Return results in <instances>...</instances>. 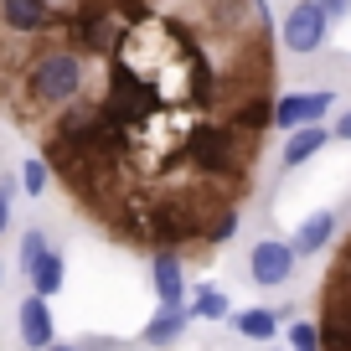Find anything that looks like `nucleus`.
I'll list each match as a JSON object with an SVG mask.
<instances>
[{"label": "nucleus", "instance_id": "f257e3e1", "mask_svg": "<svg viewBox=\"0 0 351 351\" xmlns=\"http://www.w3.org/2000/svg\"><path fill=\"white\" fill-rule=\"evenodd\" d=\"M248 155H253V140L232 134L228 124H191L181 134V160L191 165L197 176L207 181H243L248 176Z\"/></svg>", "mask_w": 351, "mask_h": 351}, {"label": "nucleus", "instance_id": "f03ea898", "mask_svg": "<svg viewBox=\"0 0 351 351\" xmlns=\"http://www.w3.org/2000/svg\"><path fill=\"white\" fill-rule=\"evenodd\" d=\"M83 88H88V62L73 47H47L26 67V99L42 109H67L73 99H83Z\"/></svg>", "mask_w": 351, "mask_h": 351}, {"label": "nucleus", "instance_id": "7ed1b4c3", "mask_svg": "<svg viewBox=\"0 0 351 351\" xmlns=\"http://www.w3.org/2000/svg\"><path fill=\"white\" fill-rule=\"evenodd\" d=\"M119 5L114 0H77V11L67 16V42L62 47H73V52H104V57H114L124 47V36H130V26L119 21Z\"/></svg>", "mask_w": 351, "mask_h": 351}, {"label": "nucleus", "instance_id": "20e7f679", "mask_svg": "<svg viewBox=\"0 0 351 351\" xmlns=\"http://www.w3.org/2000/svg\"><path fill=\"white\" fill-rule=\"evenodd\" d=\"M326 42H330V16L315 0H295L279 21V47H289L295 57H315Z\"/></svg>", "mask_w": 351, "mask_h": 351}, {"label": "nucleus", "instance_id": "39448f33", "mask_svg": "<svg viewBox=\"0 0 351 351\" xmlns=\"http://www.w3.org/2000/svg\"><path fill=\"white\" fill-rule=\"evenodd\" d=\"M295 263H300V253L285 238H258L248 248V279L263 285V289H279V285L295 279Z\"/></svg>", "mask_w": 351, "mask_h": 351}, {"label": "nucleus", "instance_id": "423d86ee", "mask_svg": "<svg viewBox=\"0 0 351 351\" xmlns=\"http://www.w3.org/2000/svg\"><path fill=\"white\" fill-rule=\"evenodd\" d=\"M336 109V93L330 88H305V93H285L274 104V130H300V124H326V114Z\"/></svg>", "mask_w": 351, "mask_h": 351}, {"label": "nucleus", "instance_id": "0eeeda50", "mask_svg": "<svg viewBox=\"0 0 351 351\" xmlns=\"http://www.w3.org/2000/svg\"><path fill=\"white\" fill-rule=\"evenodd\" d=\"M217 124H228L232 134H243V140H253L258 145L263 140V130L274 124V104L263 99V93H248V99H232L228 109H222V119Z\"/></svg>", "mask_w": 351, "mask_h": 351}, {"label": "nucleus", "instance_id": "6e6552de", "mask_svg": "<svg viewBox=\"0 0 351 351\" xmlns=\"http://www.w3.org/2000/svg\"><path fill=\"white\" fill-rule=\"evenodd\" d=\"M16 330H21V346L26 351H47L57 341V320H52V300L42 295H26L21 310H16Z\"/></svg>", "mask_w": 351, "mask_h": 351}, {"label": "nucleus", "instance_id": "1a4fd4ad", "mask_svg": "<svg viewBox=\"0 0 351 351\" xmlns=\"http://www.w3.org/2000/svg\"><path fill=\"white\" fill-rule=\"evenodd\" d=\"M150 289H155V300H160V305H186V295H191L186 263L176 258L171 248H160V253L150 258Z\"/></svg>", "mask_w": 351, "mask_h": 351}, {"label": "nucleus", "instance_id": "9d476101", "mask_svg": "<svg viewBox=\"0 0 351 351\" xmlns=\"http://www.w3.org/2000/svg\"><path fill=\"white\" fill-rule=\"evenodd\" d=\"M186 326H191V310H186V305H160L150 320H145L140 341H145L150 351H171L176 341L186 336Z\"/></svg>", "mask_w": 351, "mask_h": 351}, {"label": "nucleus", "instance_id": "9b49d317", "mask_svg": "<svg viewBox=\"0 0 351 351\" xmlns=\"http://www.w3.org/2000/svg\"><path fill=\"white\" fill-rule=\"evenodd\" d=\"M0 21L21 36H36L57 21V11H52V0H0Z\"/></svg>", "mask_w": 351, "mask_h": 351}, {"label": "nucleus", "instance_id": "f8f14e48", "mask_svg": "<svg viewBox=\"0 0 351 351\" xmlns=\"http://www.w3.org/2000/svg\"><path fill=\"white\" fill-rule=\"evenodd\" d=\"M326 145H330V124H300V130H289L285 150H279V165H285V171H300V165L315 160Z\"/></svg>", "mask_w": 351, "mask_h": 351}, {"label": "nucleus", "instance_id": "ddd939ff", "mask_svg": "<svg viewBox=\"0 0 351 351\" xmlns=\"http://www.w3.org/2000/svg\"><path fill=\"white\" fill-rule=\"evenodd\" d=\"M330 238H336V212H310V217L295 228L289 248H295L300 258H310V253H326V248H330Z\"/></svg>", "mask_w": 351, "mask_h": 351}, {"label": "nucleus", "instance_id": "4468645a", "mask_svg": "<svg viewBox=\"0 0 351 351\" xmlns=\"http://www.w3.org/2000/svg\"><path fill=\"white\" fill-rule=\"evenodd\" d=\"M232 330L248 336V341H258V346H269V341L279 336V310H263V305L238 310V315H232Z\"/></svg>", "mask_w": 351, "mask_h": 351}, {"label": "nucleus", "instance_id": "2eb2a0df", "mask_svg": "<svg viewBox=\"0 0 351 351\" xmlns=\"http://www.w3.org/2000/svg\"><path fill=\"white\" fill-rule=\"evenodd\" d=\"M186 310H191V320H228L232 315L228 289H217V285H197L186 295Z\"/></svg>", "mask_w": 351, "mask_h": 351}, {"label": "nucleus", "instance_id": "dca6fc26", "mask_svg": "<svg viewBox=\"0 0 351 351\" xmlns=\"http://www.w3.org/2000/svg\"><path fill=\"white\" fill-rule=\"evenodd\" d=\"M26 279H32V295H42V300H52V295H62V279H67V258H62V253H47V258L42 263H36V269H32V274H26Z\"/></svg>", "mask_w": 351, "mask_h": 351}, {"label": "nucleus", "instance_id": "f3484780", "mask_svg": "<svg viewBox=\"0 0 351 351\" xmlns=\"http://www.w3.org/2000/svg\"><path fill=\"white\" fill-rule=\"evenodd\" d=\"M47 253H52V238H47L42 228H26V232H21V248H16V263H21V274H32V269L47 258Z\"/></svg>", "mask_w": 351, "mask_h": 351}, {"label": "nucleus", "instance_id": "a211bd4d", "mask_svg": "<svg viewBox=\"0 0 351 351\" xmlns=\"http://www.w3.org/2000/svg\"><path fill=\"white\" fill-rule=\"evenodd\" d=\"M238 222H243V212L232 207V202H222V207L202 222V238H207V243H228L232 232H238Z\"/></svg>", "mask_w": 351, "mask_h": 351}, {"label": "nucleus", "instance_id": "6ab92c4d", "mask_svg": "<svg viewBox=\"0 0 351 351\" xmlns=\"http://www.w3.org/2000/svg\"><path fill=\"white\" fill-rule=\"evenodd\" d=\"M47 186H52V165H47L42 155L21 160V191L26 197H47Z\"/></svg>", "mask_w": 351, "mask_h": 351}, {"label": "nucleus", "instance_id": "aec40b11", "mask_svg": "<svg viewBox=\"0 0 351 351\" xmlns=\"http://www.w3.org/2000/svg\"><path fill=\"white\" fill-rule=\"evenodd\" d=\"M285 336H289V351H320V326H310V320H295Z\"/></svg>", "mask_w": 351, "mask_h": 351}, {"label": "nucleus", "instance_id": "412c9836", "mask_svg": "<svg viewBox=\"0 0 351 351\" xmlns=\"http://www.w3.org/2000/svg\"><path fill=\"white\" fill-rule=\"evenodd\" d=\"M21 191V176H5L0 171V238L11 232V197Z\"/></svg>", "mask_w": 351, "mask_h": 351}, {"label": "nucleus", "instance_id": "4be33fe9", "mask_svg": "<svg viewBox=\"0 0 351 351\" xmlns=\"http://www.w3.org/2000/svg\"><path fill=\"white\" fill-rule=\"evenodd\" d=\"M330 140L351 145V109H341V114H336V124H330Z\"/></svg>", "mask_w": 351, "mask_h": 351}, {"label": "nucleus", "instance_id": "5701e85b", "mask_svg": "<svg viewBox=\"0 0 351 351\" xmlns=\"http://www.w3.org/2000/svg\"><path fill=\"white\" fill-rule=\"evenodd\" d=\"M315 5L330 16V21H346V16H351V0H315Z\"/></svg>", "mask_w": 351, "mask_h": 351}, {"label": "nucleus", "instance_id": "b1692460", "mask_svg": "<svg viewBox=\"0 0 351 351\" xmlns=\"http://www.w3.org/2000/svg\"><path fill=\"white\" fill-rule=\"evenodd\" d=\"M114 5H119V11H145L150 0H114Z\"/></svg>", "mask_w": 351, "mask_h": 351}, {"label": "nucleus", "instance_id": "393cba45", "mask_svg": "<svg viewBox=\"0 0 351 351\" xmlns=\"http://www.w3.org/2000/svg\"><path fill=\"white\" fill-rule=\"evenodd\" d=\"M47 351H83V346H73V341H52Z\"/></svg>", "mask_w": 351, "mask_h": 351}, {"label": "nucleus", "instance_id": "a878e982", "mask_svg": "<svg viewBox=\"0 0 351 351\" xmlns=\"http://www.w3.org/2000/svg\"><path fill=\"white\" fill-rule=\"evenodd\" d=\"M0 285H5V263H0Z\"/></svg>", "mask_w": 351, "mask_h": 351}, {"label": "nucleus", "instance_id": "bb28decb", "mask_svg": "<svg viewBox=\"0 0 351 351\" xmlns=\"http://www.w3.org/2000/svg\"><path fill=\"white\" fill-rule=\"evenodd\" d=\"M346 289H351V285H346Z\"/></svg>", "mask_w": 351, "mask_h": 351}]
</instances>
